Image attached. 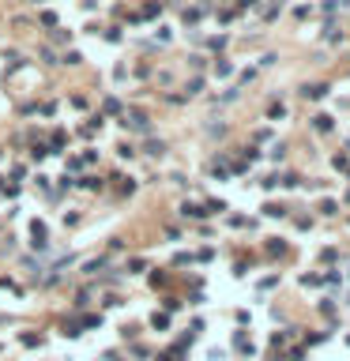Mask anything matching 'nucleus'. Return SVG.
<instances>
[]
</instances>
